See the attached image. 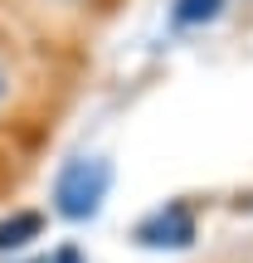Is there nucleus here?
I'll return each instance as SVG.
<instances>
[{
  "instance_id": "1",
  "label": "nucleus",
  "mask_w": 253,
  "mask_h": 263,
  "mask_svg": "<svg viewBox=\"0 0 253 263\" xmlns=\"http://www.w3.org/2000/svg\"><path fill=\"white\" fill-rule=\"evenodd\" d=\"M107 190H112V166L98 156H83V161H68L54 180V210L64 219H93L103 210Z\"/></svg>"
},
{
  "instance_id": "2",
  "label": "nucleus",
  "mask_w": 253,
  "mask_h": 263,
  "mask_svg": "<svg viewBox=\"0 0 253 263\" xmlns=\"http://www.w3.org/2000/svg\"><path fill=\"white\" fill-rule=\"evenodd\" d=\"M195 234H200V224H195V210L185 200H166V205H156L137 224V244L141 249H190Z\"/></svg>"
},
{
  "instance_id": "3",
  "label": "nucleus",
  "mask_w": 253,
  "mask_h": 263,
  "mask_svg": "<svg viewBox=\"0 0 253 263\" xmlns=\"http://www.w3.org/2000/svg\"><path fill=\"white\" fill-rule=\"evenodd\" d=\"M44 234V215L39 210H15L10 219H0V254H20Z\"/></svg>"
},
{
  "instance_id": "4",
  "label": "nucleus",
  "mask_w": 253,
  "mask_h": 263,
  "mask_svg": "<svg viewBox=\"0 0 253 263\" xmlns=\"http://www.w3.org/2000/svg\"><path fill=\"white\" fill-rule=\"evenodd\" d=\"M219 10H224V0H176L170 20H176L180 29H190V25H209Z\"/></svg>"
},
{
  "instance_id": "5",
  "label": "nucleus",
  "mask_w": 253,
  "mask_h": 263,
  "mask_svg": "<svg viewBox=\"0 0 253 263\" xmlns=\"http://www.w3.org/2000/svg\"><path fill=\"white\" fill-rule=\"evenodd\" d=\"M49 263H83V249H78V244H64V249L49 254Z\"/></svg>"
},
{
  "instance_id": "6",
  "label": "nucleus",
  "mask_w": 253,
  "mask_h": 263,
  "mask_svg": "<svg viewBox=\"0 0 253 263\" xmlns=\"http://www.w3.org/2000/svg\"><path fill=\"white\" fill-rule=\"evenodd\" d=\"M0 103H5V68H0Z\"/></svg>"
}]
</instances>
